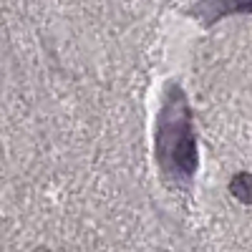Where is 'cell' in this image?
<instances>
[{"label": "cell", "mask_w": 252, "mask_h": 252, "mask_svg": "<svg viewBox=\"0 0 252 252\" xmlns=\"http://www.w3.org/2000/svg\"><path fill=\"white\" fill-rule=\"evenodd\" d=\"M229 194L242 204H252V174L250 172H240L229 182Z\"/></svg>", "instance_id": "obj_2"}, {"label": "cell", "mask_w": 252, "mask_h": 252, "mask_svg": "<svg viewBox=\"0 0 252 252\" xmlns=\"http://www.w3.org/2000/svg\"><path fill=\"white\" fill-rule=\"evenodd\" d=\"M154 157L166 187L189 189L197 174V134L187 94L177 81L164 89V101L154 129Z\"/></svg>", "instance_id": "obj_1"}]
</instances>
